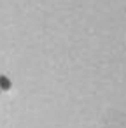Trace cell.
<instances>
[{"label":"cell","mask_w":126,"mask_h":128,"mask_svg":"<svg viewBox=\"0 0 126 128\" xmlns=\"http://www.w3.org/2000/svg\"><path fill=\"white\" fill-rule=\"evenodd\" d=\"M11 88V81L5 76H0V90H9Z\"/></svg>","instance_id":"6da1fadb"}]
</instances>
